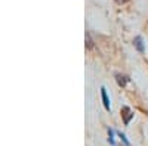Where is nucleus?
Masks as SVG:
<instances>
[{
	"mask_svg": "<svg viewBox=\"0 0 148 146\" xmlns=\"http://www.w3.org/2000/svg\"><path fill=\"white\" fill-rule=\"evenodd\" d=\"M116 78H117V83H119V86H121V87H125L126 84H127V81H129V78H127V77L121 75V74H116Z\"/></svg>",
	"mask_w": 148,
	"mask_h": 146,
	"instance_id": "obj_4",
	"label": "nucleus"
},
{
	"mask_svg": "<svg viewBox=\"0 0 148 146\" xmlns=\"http://www.w3.org/2000/svg\"><path fill=\"white\" fill-rule=\"evenodd\" d=\"M117 134H119V137H120V140L125 143L126 146H129V140L126 139V136H125V133H121V131H117Z\"/></svg>",
	"mask_w": 148,
	"mask_h": 146,
	"instance_id": "obj_5",
	"label": "nucleus"
},
{
	"mask_svg": "<svg viewBox=\"0 0 148 146\" xmlns=\"http://www.w3.org/2000/svg\"><path fill=\"white\" fill-rule=\"evenodd\" d=\"M108 142L114 146V133H113V130H111V128H108Z\"/></svg>",
	"mask_w": 148,
	"mask_h": 146,
	"instance_id": "obj_6",
	"label": "nucleus"
},
{
	"mask_svg": "<svg viewBox=\"0 0 148 146\" xmlns=\"http://www.w3.org/2000/svg\"><path fill=\"white\" fill-rule=\"evenodd\" d=\"M133 44H135V47L138 49V52H139V53H144V52H145V46H144V43H142V37H141V35L135 37Z\"/></svg>",
	"mask_w": 148,
	"mask_h": 146,
	"instance_id": "obj_2",
	"label": "nucleus"
},
{
	"mask_svg": "<svg viewBox=\"0 0 148 146\" xmlns=\"http://www.w3.org/2000/svg\"><path fill=\"white\" fill-rule=\"evenodd\" d=\"M101 96H102V103H104V108L107 109V111H110L111 106H110V99H108V96H107V90H105V87H101Z\"/></svg>",
	"mask_w": 148,
	"mask_h": 146,
	"instance_id": "obj_3",
	"label": "nucleus"
},
{
	"mask_svg": "<svg viewBox=\"0 0 148 146\" xmlns=\"http://www.w3.org/2000/svg\"><path fill=\"white\" fill-rule=\"evenodd\" d=\"M125 2H127V0H117V3H125Z\"/></svg>",
	"mask_w": 148,
	"mask_h": 146,
	"instance_id": "obj_8",
	"label": "nucleus"
},
{
	"mask_svg": "<svg viewBox=\"0 0 148 146\" xmlns=\"http://www.w3.org/2000/svg\"><path fill=\"white\" fill-rule=\"evenodd\" d=\"M121 117H123V123H125V126H127L130 123V120L133 118V112L130 111L129 106H123L121 108Z\"/></svg>",
	"mask_w": 148,
	"mask_h": 146,
	"instance_id": "obj_1",
	"label": "nucleus"
},
{
	"mask_svg": "<svg viewBox=\"0 0 148 146\" xmlns=\"http://www.w3.org/2000/svg\"><path fill=\"white\" fill-rule=\"evenodd\" d=\"M86 39H88V49H92L93 47V43H92V40L89 37V34H86Z\"/></svg>",
	"mask_w": 148,
	"mask_h": 146,
	"instance_id": "obj_7",
	"label": "nucleus"
}]
</instances>
